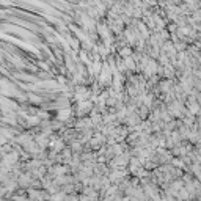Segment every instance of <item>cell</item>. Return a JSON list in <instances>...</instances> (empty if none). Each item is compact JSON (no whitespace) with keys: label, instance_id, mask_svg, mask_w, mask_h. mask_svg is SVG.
<instances>
[{"label":"cell","instance_id":"6da1fadb","mask_svg":"<svg viewBox=\"0 0 201 201\" xmlns=\"http://www.w3.org/2000/svg\"><path fill=\"white\" fill-rule=\"evenodd\" d=\"M198 165H200V168H201V162H198Z\"/></svg>","mask_w":201,"mask_h":201}]
</instances>
